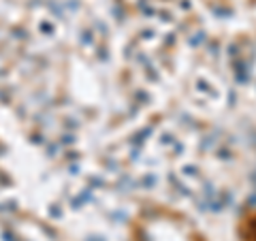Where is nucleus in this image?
I'll list each match as a JSON object with an SVG mask.
<instances>
[{
  "label": "nucleus",
  "mask_w": 256,
  "mask_h": 241,
  "mask_svg": "<svg viewBox=\"0 0 256 241\" xmlns=\"http://www.w3.org/2000/svg\"><path fill=\"white\" fill-rule=\"evenodd\" d=\"M239 239L242 241H256V210H252L239 224Z\"/></svg>",
  "instance_id": "f257e3e1"
}]
</instances>
